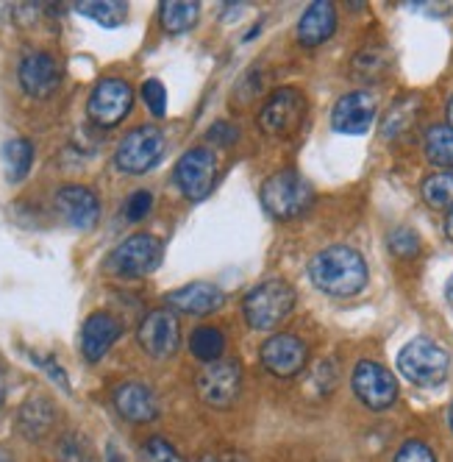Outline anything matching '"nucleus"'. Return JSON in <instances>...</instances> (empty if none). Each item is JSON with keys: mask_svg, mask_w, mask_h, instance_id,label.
<instances>
[{"mask_svg": "<svg viewBox=\"0 0 453 462\" xmlns=\"http://www.w3.org/2000/svg\"><path fill=\"white\" fill-rule=\"evenodd\" d=\"M309 279L320 292L334 295V299H350L367 284V262L350 245H331L309 262Z\"/></svg>", "mask_w": 453, "mask_h": 462, "instance_id": "1", "label": "nucleus"}, {"mask_svg": "<svg viewBox=\"0 0 453 462\" xmlns=\"http://www.w3.org/2000/svg\"><path fill=\"white\" fill-rule=\"evenodd\" d=\"M295 307V290L284 279H267L256 284L242 301V315L256 332H270L281 320L289 318Z\"/></svg>", "mask_w": 453, "mask_h": 462, "instance_id": "2", "label": "nucleus"}, {"mask_svg": "<svg viewBox=\"0 0 453 462\" xmlns=\"http://www.w3.org/2000/svg\"><path fill=\"white\" fill-rule=\"evenodd\" d=\"M398 371L417 387H437L450 371V356L439 343L429 337H414L398 351Z\"/></svg>", "mask_w": 453, "mask_h": 462, "instance_id": "3", "label": "nucleus"}, {"mask_svg": "<svg viewBox=\"0 0 453 462\" xmlns=\"http://www.w3.org/2000/svg\"><path fill=\"white\" fill-rule=\"evenodd\" d=\"M314 201L312 184L298 171H278L262 187V204L276 220H293Z\"/></svg>", "mask_w": 453, "mask_h": 462, "instance_id": "4", "label": "nucleus"}, {"mask_svg": "<svg viewBox=\"0 0 453 462\" xmlns=\"http://www.w3.org/2000/svg\"><path fill=\"white\" fill-rule=\"evenodd\" d=\"M161 256H165L161 240L140 231V235L125 237L106 256V271L112 276H120V279H142L161 265Z\"/></svg>", "mask_w": 453, "mask_h": 462, "instance_id": "5", "label": "nucleus"}, {"mask_svg": "<svg viewBox=\"0 0 453 462\" xmlns=\"http://www.w3.org/2000/svg\"><path fill=\"white\" fill-rule=\"evenodd\" d=\"M304 117H306L304 92L293 87H281L267 97L265 106L258 109V128H262L267 137L286 140L304 125Z\"/></svg>", "mask_w": 453, "mask_h": 462, "instance_id": "6", "label": "nucleus"}, {"mask_svg": "<svg viewBox=\"0 0 453 462\" xmlns=\"http://www.w3.org/2000/svg\"><path fill=\"white\" fill-rule=\"evenodd\" d=\"M165 156V134L156 125H137L120 140L114 164L122 173H148Z\"/></svg>", "mask_w": 453, "mask_h": 462, "instance_id": "7", "label": "nucleus"}, {"mask_svg": "<svg viewBox=\"0 0 453 462\" xmlns=\"http://www.w3.org/2000/svg\"><path fill=\"white\" fill-rule=\"evenodd\" d=\"M134 106V89L122 79H101L89 92L86 101V115L92 123H98L104 128H112L122 123Z\"/></svg>", "mask_w": 453, "mask_h": 462, "instance_id": "8", "label": "nucleus"}, {"mask_svg": "<svg viewBox=\"0 0 453 462\" xmlns=\"http://www.w3.org/2000/svg\"><path fill=\"white\" fill-rule=\"evenodd\" d=\"M217 181V156L212 148H189L176 164V184L186 201H204Z\"/></svg>", "mask_w": 453, "mask_h": 462, "instance_id": "9", "label": "nucleus"}, {"mask_svg": "<svg viewBox=\"0 0 453 462\" xmlns=\"http://www.w3.org/2000/svg\"><path fill=\"white\" fill-rule=\"evenodd\" d=\"M350 384H353L356 399H359L367 410H376V412L390 410L398 399L395 376L373 359H362L359 365H356Z\"/></svg>", "mask_w": 453, "mask_h": 462, "instance_id": "10", "label": "nucleus"}, {"mask_svg": "<svg viewBox=\"0 0 453 462\" xmlns=\"http://www.w3.org/2000/svg\"><path fill=\"white\" fill-rule=\"evenodd\" d=\"M142 351L153 359H170L181 346V323L173 310H153L137 328Z\"/></svg>", "mask_w": 453, "mask_h": 462, "instance_id": "11", "label": "nucleus"}, {"mask_svg": "<svg viewBox=\"0 0 453 462\" xmlns=\"http://www.w3.org/2000/svg\"><path fill=\"white\" fill-rule=\"evenodd\" d=\"M240 387H242V374L240 365L231 359L212 362L198 376V395L204 399V404L214 410H229L237 402Z\"/></svg>", "mask_w": 453, "mask_h": 462, "instance_id": "12", "label": "nucleus"}, {"mask_svg": "<svg viewBox=\"0 0 453 462\" xmlns=\"http://www.w3.org/2000/svg\"><path fill=\"white\" fill-rule=\"evenodd\" d=\"M258 356H262V365L278 376V379H293L304 371L306 365V346L301 337L295 335H273L262 343V351H258Z\"/></svg>", "mask_w": 453, "mask_h": 462, "instance_id": "13", "label": "nucleus"}, {"mask_svg": "<svg viewBox=\"0 0 453 462\" xmlns=\"http://www.w3.org/2000/svg\"><path fill=\"white\" fill-rule=\"evenodd\" d=\"M17 79H20V87L31 97H40V101H45V97H50L61 84V68H59L56 56H50L45 51H31L20 61Z\"/></svg>", "mask_w": 453, "mask_h": 462, "instance_id": "14", "label": "nucleus"}, {"mask_svg": "<svg viewBox=\"0 0 453 462\" xmlns=\"http://www.w3.org/2000/svg\"><path fill=\"white\" fill-rule=\"evenodd\" d=\"M376 120V97L370 92H348L334 104L331 125L340 134H365Z\"/></svg>", "mask_w": 453, "mask_h": 462, "instance_id": "15", "label": "nucleus"}, {"mask_svg": "<svg viewBox=\"0 0 453 462\" xmlns=\"http://www.w3.org/2000/svg\"><path fill=\"white\" fill-rule=\"evenodd\" d=\"M56 209L73 228H92L101 217V201L89 187L68 184L56 192Z\"/></svg>", "mask_w": 453, "mask_h": 462, "instance_id": "16", "label": "nucleus"}, {"mask_svg": "<svg viewBox=\"0 0 453 462\" xmlns=\"http://www.w3.org/2000/svg\"><path fill=\"white\" fill-rule=\"evenodd\" d=\"M122 335V323L109 312H92L81 328V354L86 362H101Z\"/></svg>", "mask_w": 453, "mask_h": 462, "instance_id": "17", "label": "nucleus"}, {"mask_svg": "<svg viewBox=\"0 0 453 462\" xmlns=\"http://www.w3.org/2000/svg\"><path fill=\"white\" fill-rule=\"evenodd\" d=\"M225 304V292L209 282H192L186 287H178L168 295V307L184 315H212Z\"/></svg>", "mask_w": 453, "mask_h": 462, "instance_id": "18", "label": "nucleus"}, {"mask_svg": "<svg viewBox=\"0 0 453 462\" xmlns=\"http://www.w3.org/2000/svg\"><path fill=\"white\" fill-rule=\"evenodd\" d=\"M112 402H114V410L120 412V418L131 420V423H150L159 415L156 393L142 382H122L114 390Z\"/></svg>", "mask_w": 453, "mask_h": 462, "instance_id": "19", "label": "nucleus"}, {"mask_svg": "<svg viewBox=\"0 0 453 462\" xmlns=\"http://www.w3.org/2000/svg\"><path fill=\"white\" fill-rule=\"evenodd\" d=\"M334 31H337L334 4H329V0H317V4H312L298 20V42L304 48H317L326 40H331Z\"/></svg>", "mask_w": 453, "mask_h": 462, "instance_id": "20", "label": "nucleus"}, {"mask_svg": "<svg viewBox=\"0 0 453 462\" xmlns=\"http://www.w3.org/2000/svg\"><path fill=\"white\" fill-rule=\"evenodd\" d=\"M53 420H56L53 404L40 395V399H28L23 404V410L17 415V429L25 440H42L50 432Z\"/></svg>", "mask_w": 453, "mask_h": 462, "instance_id": "21", "label": "nucleus"}, {"mask_svg": "<svg viewBox=\"0 0 453 462\" xmlns=\"http://www.w3.org/2000/svg\"><path fill=\"white\" fill-rule=\"evenodd\" d=\"M201 6L192 4V0H165L159 9L161 25H165L168 34H184L192 25L198 23Z\"/></svg>", "mask_w": 453, "mask_h": 462, "instance_id": "22", "label": "nucleus"}, {"mask_svg": "<svg viewBox=\"0 0 453 462\" xmlns=\"http://www.w3.org/2000/svg\"><path fill=\"white\" fill-rule=\"evenodd\" d=\"M426 159L442 171H453V128L445 123H437L426 131Z\"/></svg>", "mask_w": 453, "mask_h": 462, "instance_id": "23", "label": "nucleus"}, {"mask_svg": "<svg viewBox=\"0 0 453 462\" xmlns=\"http://www.w3.org/2000/svg\"><path fill=\"white\" fill-rule=\"evenodd\" d=\"M34 164V143L25 137H14L4 145V168H6V179L12 184L23 181Z\"/></svg>", "mask_w": 453, "mask_h": 462, "instance_id": "24", "label": "nucleus"}, {"mask_svg": "<svg viewBox=\"0 0 453 462\" xmlns=\"http://www.w3.org/2000/svg\"><path fill=\"white\" fill-rule=\"evenodd\" d=\"M76 12L104 28H117L128 17V4L122 0H84V4H76Z\"/></svg>", "mask_w": 453, "mask_h": 462, "instance_id": "25", "label": "nucleus"}, {"mask_svg": "<svg viewBox=\"0 0 453 462\" xmlns=\"http://www.w3.org/2000/svg\"><path fill=\"white\" fill-rule=\"evenodd\" d=\"M189 351L195 354V359L212 365V362H220V356L225 351V337L214 326H198L189 337Z\"/></svg>", "mask_w": 453, "mask_h": 462, "instance_id": "26", "label": "nucleus"}, {"mask_svg": "<svg viewBox=\"0 0 453 462\" xmlns=\"http://www.w3.org/2000/svg\"><path fill=\"white\" fill-rule=\"evenodd\" d=\"M417 109H420V101L417 97H401L398 104L390 106V112L384 115V123H381V134L386 140L393 137H401L403 131L417 120Z\"/></svg>", "mask_w": 453, "mask_h": 462, "instance_id": "27", "label": "nucleus"}, {"mask_svg": "<svg viewBox=\"0 0 453 462\" xmlns=\"http://www.w3.org/2000/svg\"><path fill=\"white\" fill-rule=\"evenodd\" d=\"M390 70V59L381 48H365L353 56V79H359L365 84H373L386 76Z\"/></svg>", "mask_w": 453, "mask_h": 462, "instance_id": "28", "label": "nucleus"}, {"mask_svg": "<svg viewBox=\"0 0 453 462\" xmlns=\"http://www.w3.org/2000/svg\"><path fill=\"white\" fill-rule=\"evenodd\" d=\"M423 201L431 209H450L453 207V171L431 173L423 181Z\"/></svg>", "mask_w": 453, "mask_h": 462, "instance_id": "29", "label": "nucleus"}, {"mask_svg": "<svg viewBox=\"0 0 453 462\" xmlns=\"http://www.w3.org/2000/svg\"><path fill=\"white\" fill-rule=\"evenodd\" d=\"M140 459H142V462H186V459L173 448V443H168L165 438H148V440L142 443Z\"/></svg>", "mask_w": 453, "mask_h": 462, "instance_id": "30", "label": "nucleus"}, {"mask_svg": "<svg viewBox=\"0 0 453 462\" xmlns=\"http://www.w3.org/2000/svg\"><path fill=\"white\" fill-rule=\"evenodd\" d=\"M140 92H142V101H145V106L150 109L153 117H165L168 115V92H165V84H161L159 79H148Z\"/></svg>", "mask_w": 453, "mask_h": 462, "instance_id": "31", "label": "nucleus"}, {"mask_svg": "<svg viewBox=\"0 0 453 462\" xmlns=\"http://www.w3.org/2000/svg\"><path fill=\"white\" fill-rule=\"evenodd\" d=\"M386 243H390V251L395 256H401V259H409V256H414L420 251V237L414 235L409 226H398Z\"/></svg>", "mask_w": 453, "mask_h": 462, "instance_id": "32", "label": "nucleus"}, {"mask_svg": "<svg viewBox=\"0 0 453 462\" xmlns=\"http://www.w3.org/2000/svg\"><path fill=\"white\" fill-rule=\"evenodd\" d=\"M150 209H153V195L148 189H137V192L128 195V201L122 207V215L131 223H140L142 217L150 215Z\"/></svg>", "mask_w": 453, "mask_h": 462, "instance_id": "33", "label": "nucleus"}, {"mask_svg": "<svg viewBox=\"0 0 453 462\" xmlns=\"http://www.w3.org/2000/svg\"><path fill=\"white\" fill-rule=\"evenodd\" d=\"M393 462H437V457H434V451L423 440H406L398 448Z\"/></svg>", "mask_w": 453, "mask_h": 462, "instance_id": "34", "label": "nucleus"}, {"mask_svg": "<svg viewBox=\"0 0 453 462\" xmlns=\"http://www.w3.org/2000/svg\"><path fill=\"white\" fill-rule=\"evenodd\" d=\"M209 140H212L214 145H220V148H229V145H234V143L240 140V128L231 125L229 120H217V123L209 128Z\"/></svg>", "mask_w": 453, "mask_h": 462, "instance_id": "35", "label": "nucleus"}, {"mask_svg": "<svg viewBox=\"0 0 453 462\" xmlns=\"http://www.w3.org/2000/svg\"><path fill=\"white\" fill-rule=\"evenodd\" d=\"M445 235L448 240H453V207L448 209V217H445Z\"/></svg>", "mask_w": 453, "mask_h": 462, "instance_id": "36", "label": "nucleus"}, {"mask_svg": "<svg viewBox=\"0 0 453 462\" xmlns=\"http://www.w3.org/2000/svg\"><path fill=\"white\" fill-rule=\"evenodd\" d=\"M445 295H448V304L453 307V276L448 279V287H445Z\"/></svg>", "mask_w": 453, "mask_h": 462, "instance_id": "37", "label": "nucleus"}, {"mask_svg": "<svg viewBox=\"0 0 453 462\" xmlns=\"http://www.w3.org/2000/svg\"><path fill=\"white\" fill-rule=\"evenodd\" d=\"M0 462H14V457H12L9 448H4V446H0Z\"/></svg>", "mask_w": 453, "mask_h": 462, "instance_id": "38", "label": "nucleus"}, {"mask_svg": "<svg viewBox=\"0 0 453 462\" xmlns=\"http://www.w3.org/2000/svg\"><path fill=\"white\" fill-rule=\"evenodd\" d=\"M6 402V384H4V376H0V407Z\"/></svg>", "mask_w": 453, "mask_h": 462, "instance_id": "39", "label": "nucleus"}, {"mask_svg": "<svg viewBox=\"0 0 453 462\" xmlns=\"http://www.w3.org/2000/svg\"><path fill=\"white\" fill-rule=\"evenodd\" d=\"M448 120H450L448 125L453 128V97H450V101H448Z\"/></svg>", "mask_w": 453, "mask_h": 462, "instance_id": "40", "label": "nucleus"}, {"mask_svg": "<svg viewBox=\"0 0 453 462\" xmlns=\"http://www.w3.org/2000/svg\"><path fill=\"white\" fill-rule=\"evenodd\" d=\"M109 462H122V459H120V454L114 451V446L109 448Z\"/></svg>", "mask_w": 453, "mask_h": 462, "instance_id": "41", "label": "nucleus"}, {"mask_svg": "<svg viewBox=\"0 0 453 462\" xmlns=\"http://www.w3.org/2000/svg\"><path fill=\"white\" fill-rule=\"evenodd\" d=\"M198 462H220V459H217V457H212V454H206V457H201Z\"/></svg>", "mask_w": 453, "mask_h": 462, "instance_id": "42", "label": "nucleus"}, {"mask_svg": "<svg viewBox=\"0 0 453 462\" xmlns=\"http://www.w3.org/2000/svg\"><path fill=\"white\" fill-rule=\"evenodd\" d=\"M448 420H450V429H453V404H450V412H448Z\"/></svg>", "mask_w": 453, "mask_h": 462, "instance_id": "43", "label": "nucleus"}]
</instances>
